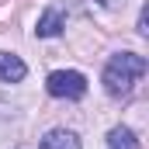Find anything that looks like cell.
<instances>
[{"instance_id":"cell-1","label":"cell","mask_w":149,"mask_h":149,"mask_svg":"<svg viewBox=\"0 0 149 149\" xmlns=\"http://www.w3.org/2000/svg\"><path fill=\"white\" fill-rule=\"evenodd\" d=\"M142 73H146V56H139V52H118L104 66V90L111 97H128L132 87L142 80Z\"/></svg>"},{"instance_id":"cell-2","label":"cell","mask_w":149,"mask_h":149,"mask_svg":"<svg viewBox=\"0 0 149 149\" xmlns=\"http://www.w3.org/2000/svg\"><path fill=\"white\" fill-rule=\"evenodd\" d=\"M45 90L52 97H59V101H80L87 94V76L76 73V70H56L45 80Z\"/></svg>"},{"instance_id":"cell-3","label":"cell","mask_w":149,"mask_h":149,"mask_svg":"<svg viewBox=\"0 0 149 149\" xmlns=\"http://www.w3.org/2000/svg\"><path fill=\"white\" fill-rule=\"evenodd\" d=\"M63 28H66V14H63V7H45V14L38 17L35 35L38 38H56Z\"/></svg>"},{"instance_id":"cell-4","label":"cell","mask_w":149,"mask_h":149,"mask_svg":"<svg viewBox=\"0 0 149 149\" xmlns=\"http://www.w3.org/2000/svg\"><path fill=\"white\" fill-rule=\"evenodd\" d=\"M24 73H28V66H24L21 56H14V52H0V80H3V83H21Z\"/></svg>"},{"instance_id":"cell-5","label":"cell","mask_w":149,"mask_h":149,"mask_svg":"<svg viewBox=\"0 0 149 149\" xmlns=\"http://www.w3.org/2000/svg\"><path fill=\"white\" fill-rule=\"evenodd\" d=\"M42 149H83V146H80L76 132H70V128H52V132H45Z\"/></svg>"},{"instance_id":"cell-6","label":"cell","mask_w":149,"mask_h":149,"mask_svg":"<svg viewBox=\"0 0 149 149\" xmlns=\"http://www.w3.org/2000/svg\"><path fill=\"white\" fill-rule=\"evenodd\" d=\"M108 149H139V139H135V132H132V128L118 125V128L108 132Z\"/></svg>"}]
</instances>
